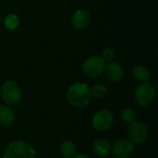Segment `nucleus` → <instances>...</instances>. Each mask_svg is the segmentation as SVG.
I'll list each match as a JSON object with an SVG mask.
<instances>
[{
  "label": "nucleus",
  "mask_w": 158,
  "mask_h": 158,
  "mask_svg": "<svg viewBox=\"0 0 158 158\" xmlns=\"http://www.w3.org/2000/svg\"><path fill=\"white\" fill-rule=\"evenodd\" d=\"M68 102L76 108L86 107L91 100L90 87L82 82H75L71 84L67 90Z\"/></svg>",
  "instance_id": "nucleus-1"
},
{
  "label": "nucleus",
  "mask_w": 158,
  "mask_h": 158,
  "mask_svg": "<svg viewBox=\"0 0 158 158\" xmlns=\"http://www.w3.org/2000/svg\"><path fill=\"white\" fill-rule=\"evenodd\" d=\"M3 158H36V152L30 143L15 141L6 146Z\"/></svg>",
  "instance_id": "nucleus-2"
},
{
  "label": "nucleus",
  "mask_w": 158,
  "mask_h": 158,
  "mask_svg": "<svg viewBox=\"0 0 158 158\" xmlns=\"http://www.w3.org/2000/svg\"><path fill=\"white\" fill-rule=\"evenodd\" d=\"M156 97V86L149 82H142L134 92L135 102L143 107L150 106Z\"/></svg>",
  "instance_id": "nucleus-3"
},
{
  "label": "nucleus",
  "mask_w": 158,
  "mask_h": 158,
  "mask_svg": "<svg viewBox=\"0 0 158 158\" xmlns=\"http://www.w3.org/2000/svg\"><path fill=\"white\" fill-rule=\"evenodd\" d=\"M106 69L105 61L98 56H91L82 64V71L84 75L90 79L100 77Z\"/></svg>",
  "instance_id": "nucleus-4"
},
{
  "label": "nucleus",
  "mask_w": 158,
  "mask_h": 158,
  "mask_svg": "<svg viewBox=\"0 0 158 158\" xmlns=\"http://www.w3.org/2000/svg\"><path fill=\"white\" fill-rule=\"evenodd\" d=\"M0 96L6 105L18 104L21 98V91L19 84L13 81H6L1 87Z\"/></svg>",
  "instance_id": "nucleus-5"
},
{
  "label": "nucleus",
  "mask_w": 158,
  "mask_h": 158,
  "mask_svg": "<svg viewBox=\"0 0 158 158\" xmlns=\"http://www.w3.org/2000/svg\"><path fill=\"white\" fill-rule=\"evenodd\" d=\"M114 123V116L111 111L107 109H101L97 111L92 118L93 128L99 132H104L112 127Z\"/></svg>",
  "instance_id": "nucleus-6"
},
{
  "label": "nucleus",
  "mask_w": 158,
  "mask_h": 158,
  "mask_svg": "<svg viewBox=\"0 0 158 158\" xmlns=\"http://www.w3.org/2000/svg\"><path fill=\"white\" fill-rule=\"evenodd\" d=\"M129 141L133 144H143L148 137V129L142 122H133L128 129Z\"/></svg>",
  "instance_id": "nucleus-7"
},
{
  "label": "nucleus",
  "mask_w": 158,
  "mask_h": 158,
  "mask_svg": "<svg viewBox=\"0 0 158 158\" xmlns=\"http://www.w3.org/2000/svg\"><path fill=\"white\" fill-rule=\"evenodd\" d=\"M134 152V144L127 139H119L114 143L111 147V152L114 156L118 158L130 157Z\"/></svg>",
  "instance_id": "nucleus-8"
},
{
  "label": "nucleus",
  "mask_w": 158,
  "mask_h": 158,
  "mask_svg": "<svg viewBox=\"0 0 158 158\" xmlns=\"http://www.w3.org/2000/svg\"><path fill=\"white\" fill-rule=\"evenodd\" d=\"M91 14L86 9L77 10L71 18V25L77 31L85 30L91 22Z\"/></svg>",
  "instance_id": "nucleus-9"
},
{
  "label": "nucleus",
  "mask_w": 158,
  "mask_h": 158,
  "mask_svg": "<svg viewBox=\"0 0 158 158\" xmlns=\"http://www.w3.org/2000/svg\"><path fill=\"white\" fill-rule=\"evenodd\" d=\"M105 73L106 78L113 82L120 81L124 75L122 67L118 62L115 61H111L107 65H106Z\"/></svg>",
  "instance_id": "nucleus-10"
},
{
  "label": "nucleus",
  "mask_w": 158,
  "mask_h": 158,
  "mask_svg": "<svg viewBox=\"0 0 158 158\" xmlns=\"http://www.w3.org/2000/svg\"><path fill=\"white\" fill-rule=\"evenodd\" d=\"M93 151L94 153L101 157L107 156L111 152V146L110 143L105 140V139H96L93 143Z\"/></svg>",
  "instance_id": "nucleus-11"
},
{
  "label": "nucleus",
  "mask_w": 158,
  "mask_h": 158,
  "mask_svg": "<svg viewBox=\"0 0 158 158\" xmlns=\"http://www.w3.org/2000/svg\"><path fill=\"white\" fill-rule=\"evenodd\" d=\"M16 119L14 111L7 106H0V125L9 126Z\"/></svg>",
  "instance_id": "nucleus-12"
},
{
  "label": "nucleus",
  "mask_w": 158,
  "mask_h": 158,
  "mask_svg": "<svg viewBox=\"0 0 158 158\" xmlns=\"http://www.w3.org/2000/svg\"><path fill=\"white\" fill-rule=\"evenodd\" d=\"M132 76L136 81H141V82L149 81V80L151 79V73H150L149 69L141 65H137V66L133 67Z\"/></svg>",
  "instance_id": "nucleus-13"
},
{
  "label": "nucleus",
  "mask_w": 158,
  "mask_h": 158,
  "mask_svg": "<svg viewBox=\"0 0 158 158\" xmlns=\"http://www.w3.org/2000/svg\"><path fill=\"white\" fill-rule=\"evenodd\" d=\"M60 155L64 158H72L77 152V147L75 143L71 141H65L61 143L59 148Z\"/></svg>",
  "instance_id": "nucleus-14"
},
{
  "label": "nucleus",
  "mask_w": 158,
  "mask_h": 158,
  "mask_svg": "<svg viewBox=\"0 0 158 158\" xmlns=\"http://www.w3.org/2000/svg\"><path fill=\"white\" fill-rule=\"evenodd\" d=\"M19 18L15 13L8 14L4 19V26L6 30L14 31L19 27Z\"/></svg>",
  "instance_id": "nucleus-15"
},
{
  "label": "nucleus",
  "mask_w": 158,
  "mask_h": 158,
  "mask_svg": "<svg viewBox=\"0 0 158 158\" xmlns=\"http://www.w3.org/2000/svg\"><path fill=\"white\" fill-rule=\"evenodd\" d=\"M90 94H91V96L94 98H97V99L104 98L107 94V88L104 84L97 83V84L93 85L90 88Z\"/></svg>",
  "instance_id": "nucleus-16"
},
{
  "label": "nucleus",
  "mask_w": 158,
  "mask_h": 158,
  "mask_svg": "<svg viewBox=\"0 0 158 158\" xmlns=\"http://www.w3.org/2000/svg\"><path fill=\"white\" fill-rule=\"evenodd\" d=\"M121 118H122V120L126 124L131 125V124H132L133 122L136 121L137 114H136L134 109L127 107V108H124L122 110V112H121Z\"/></svg>",
  "instance_id": "nucleus-17"
},
{
  "label": "nucleus",
  "mask_w": 158,
  "mask_h": 158,
  "mask_svg": "<svg viewBox=\"0 0 158 158\" xmlns=\"http://www.w3.org/2000/svg\"><path fill=\"white\" fill-rule=\"evenodd\" d=\"M115 56H116L115 51L112 48L107 47V48H106V49L103 50L102 55H101L100 57L105 61V63H109V62L113 61V59L115 58Z\"/></svg>",
  "instance_id": "nucleus-18"
},
{
  "label": "nucleus",
  "mask_w": 158,
  "mask_h": 158,
  "mask_svg": "<svg viewBox=\"0 0 158 158\" xmlns=\"http://www.w3.org/2000/svg\"><path fill=\"white\" fill-rule=\"evenodd\" d=\"M72 158H90L87 155H83V154H79V155H75Z\"/></svg>",
  "instance_id": "nucleus-19"
},
{
  "label": "nucleus",
  "mask_w": 158,
  "mask_h": 158,
  "mask_svg": "<svg viewBox=\"0 0 158 158\" xmlns=\"http://www.w3.org/2000/svg\"><path fill=\"white\" fill-rule=\"evenodd\" d=\"M109 158H118V157H116V156H113V157H109Z\"/></svg>",
  "instance_id": "nucleus-20"
}]
</instances>
